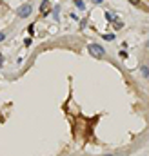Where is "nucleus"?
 Masks as SVG:
<instances>
[{
  "label": "nucleus",
  "mask_w": 149,
  "mask_h": 156,
  "mask_svg": "<svg viewBox=\"0 0 149 156\" xmlns=\"http://www.w3.org/2000/svg\"><path fill=\"white\" fill-rule=\"evenodd\" d=\"M87 49H89L91 56H95V58H104V56H105V51H104L102 46H98V44H91Z\"/></svg>",
  "instance_id": "1"
},
{
  "label": "nucleus",
  "mask_w": 149,
  "mask_h": 156,
  "mask_svg": "<svg viewBox=\"0 0 149 156\" xmlns=\"http://www.w3.org/2000/svg\"><path fill=\"white\" fill-rule=\"evenodd\" d=\"M31 9H33V7H31L29 4H26V6H22V7H18L16 15H18L20 18H26V16H29V15H31Z\"/></svg>",
  "instance_id": "2"
},
{
  "label": "nucleus",
  "mask_w": 149,
  "mask_h": 156,
  "mask_svg": "<svg viewBox=\"0 0 149 156\" xmlns=\"http://www.w3.org/2000/svg\"><path fill=\"white\" fill-rule=\"evenodd\" d=\"M142 75H144V78H149V67L147 66H142Z\"/></svg>",
  "instance_id": "3"
},
{
  "label": "nucleus",
  "mask_w": 149,
  "mask_h": 156,
  "mask_svg": "<svg viewBox=\"0 0 149 156\" xmlns=\"http://www.w3.org/2000/svg\"><path fill=\"white\" fill-rule=\"evenodd\" d=\"M47 6H49V2H47V0H44V2H42V6H40V9H42V11H46Z\"/></svg>",
  "instance_id": "4"
},
{
  "label": "nucleus",
  "mask_w": 149,
  "mask_h": 156,
  "mask_svg": "<svg viewBox=\"0 0 149 156\" xmlns=\"http://www.w3.org/2000/svg\"><path fill=\"white\" fill-rule=\"evenodd\" d=\"M104 38H105V40H113L115 35H111V33H109V35H104Z\"/></svg>",
  "instance_id": "5"
},
{
  "label": "nucleus",
  "mask_w": 149,
  "mask_h": 156,
  "mask_svg": "<svg viewBox=\"0 0 149 156\" xmlns=\"http://www.w3.org/2000/svg\"><path fill=\"white\" fill-rule=\"evenodd\" d=\"M129 2H131L133 6H138V4H140V0H129Z\"/></svg>",
  "instance_id": "6"
},
{
  "label": "nucleus",
  "mask_w": 149,
  "mask_h": 156,
  "mask_svg": "<svg viewBox=\"0 0 149 156\" xmlns=\"http://www.w3.org/2000/svg\"><path fill=\"white\" fill-rule=\"evenodd\" d=\"M4 38H6V33H0V42H2Z\"/></svg>",
  "instance_id": "7"
},
{
  "label": "nucleus",
  "mask_w": 149,
  "mask_h": 156,
  "mask_svg": "<svg viewBox=\"0 0 149 156\" xmlns=\"http://www.w3.org/2000/svg\"><path fill=\"white\" fill-rule=\"evenodd\" d=\"M4 64V56H2V53H0V66Z\"/></svg>",
  "instance_id": "8"
},
{
  "label": "nucleus",
  "mask_w": 149,
  "mask_h": 156,
  "mask_svg": "<svg viewBox=\"0 0 149 156\" xmlns=\"http://www.w3.org/2000/svg\"><path fill=\"white\" fill-rule=\"evenodd\" d=\"M93 4H100V2H104V0H91Z\"/></svg>",
  "instance_id": "9"
}]
</instances>
